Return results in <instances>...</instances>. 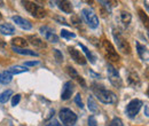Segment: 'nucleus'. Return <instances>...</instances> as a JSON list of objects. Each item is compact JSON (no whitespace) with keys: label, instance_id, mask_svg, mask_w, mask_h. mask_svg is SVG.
Instances as JSON below:
<instances>
[{"label":"nucleus","instance_id":"f257e3e1","mask_svg":"<svg viewBox=\"0 0 149 126\" xmlns=\"http://www.w3.org/2000/svg\"><path fill=\"white\" fill-rule=\"evenodd\" d=\"M91 88H92V92L94 93V95L102 103H104V104H115L117 102L116 94L111 90L104 88L103 86H100L97 84H93Z\"/></svg>","mask_w":149,"mask_h":126},{"label":"nucleus","instance_id":"f03ea898","mask_svg":"<svg viewBox=\"0 0 149 126\" xmlns=\"http://www.w3.org/2000/svg\"><path fill=\"white\" fill-rule=\"evenodd\" d=\"M112 37H113V40H115V42L117 45V48L124 54H130L131 46L129 44V41L126 40V38L123 36L117 29H112Z\"/></svg>","mask_w":149,"mask_h":126},{"label":"nucleus","instance_id":"7ed1b4c3","mask_svg":"<svg viewBox=\"0 0 149 126\" xmlns=\"http://www.w3.org/2000/svg\"><path fill=\"white\" fill-rule=\"evenodd\" d=\"M101 48H102V52H103L104 56L107 57V60H109L111 62H118L120 60L118 53L116 52L115 47L112 46V44L109 40L102 39V41H101Z\"/></svg>","mask_w":149,"mask_h":126},{"label":"nucleus","instance_id":"20e7f679","mask_svg":"<svg viewBox=\"0 0 149 126\" xmlns=\"http://www.w3.org/2000/svg\"><path fill=\"white\" fill-rule=\"evenodd\" d=\"M22 3H23V6H24V8L36 18L46 17V14H47L46 9H45L44 7L37 5L36 2H32V1H22Z\"/></svg>","mask_w":149,"mask_h":126},{"label":"nucleus","instance_id":"39448f33","mask_svg":"<svg viewBox=\"0 0 149 126\" xmlns=\"http://www.w3.org/2000/svg\"><path fill=\"white\" fill-rule=\"evenodd\" d=\"M81 17L91 29H96L99 26V18L91 8H84L81 10Z\"/></svg>","mask_w":149,"mask_h":126},{"label":"nucleus","instance_id":"423d86ee","mask_svg":"<svg viewBox=\"0 0 149 126\" xmlns=\"http://www.w3.org/2000/svg\"><path fill=\"white\" fill-rule=\"evenodd\" d=\"M58 117L62 120V123L65 124L67 126H74L77 122V115L69 108L61 109L60 113H58Z\"/></svg>","mask_w":149,"mask_h":126},{"label":"nucleus","instance_id":"0eeeda50","mask_svg":"<svg viewBox=\"0 0 149 126\" xmlns=\"http://www.w3.org/2000/svg\"><path fill=\"white\" fill-rule=\"evenodd\" d=\"M107 72H108V78H109L110 83L115 87L120 88L123 86V80L119 76V72L117 71V69L113 65H111L110 63H108L107 64Z\"/></svg>","mask_w":149,"mask_h":126},{"label":"nucleus","instance_id":"6e6552de","mask_svg":"<svg viewBox=\"0 0 149 126\" xmlns=\"http://www.w3.org/2000/svg\"><path fill=\"white\" fill-rule=\"evenodd\" d=\"M142 107V101L139 100V99H134L129 102V104L126 106V115L130 117V118H134L138 112L140 111V109Z\"/></svg>","mask_w":149,"mask_h":126},{"label":"nucleus","instance_id":"1a4fd4ad","mask_svg":"<svg viewBox=\"0 0 149 126\" xmlns=\"http://www.w3.org/2000/svg\"><path fill=\"white\" fill-rule=\"evenodd\" d=\"M39 31H40V33H41L42 36L46 38V40H48V41H51V42H53V44L58 42V37L56 36L54 30H52L51 28H48V26H46V25H45V26H40Z\"/></svg>","mask_w":149,"mask_h":126},{"label":"nucleus","instance_id":"9d476101","mask_svg":"<svg viewBox=\"0 0 149 126\" xmlns=\"http://www.w3.org/2000/svg\"><path fill=\"white\" fill-rule=\"evenodd\" d=\"M68 52H69L71 58L74 60L76 63H78V64H80V65H85V64H86V58H85V56L81 54L79 51H77L74 47L69 46V47H68Z\"/></svg>","mask_w":149,"mask_h":126},{"label":"nucleus","instance_id":"9b49d317","mask_svg":"<svg viewBox=\"0 0 149 126\" xmlns=\"http://www.w3.org/2000/svg\"><path fill=\"white\" fill-rule=\"evenodd\" d=\"M74 84H72V81H67V83H64V85H63V88H62V93H61V99L62 100H69L70 97H71V95H72V93H74Z\"/></svg>","mask_w":149,"mask_h":126},{"label":"nucleus","instance_id":"f8f14e48","mask_svg":"<svg viewBox=\"0 0 149 126\" xmlns=\"http://www.w3.org/2000/svg\"><path fill=\"white\" fill-rule=\"evenodd\" d=\"M127 83L132 87H139L141 85V80L139 78V74L132 69L127 71Z\"/></svg>","mask_w":149,"mask_h":126},{"label":"nucleus","instance_id":"ddd939ff","mask_svg":"<svg viewBox=\"0 0 149 126\" xmlns=\"http://www.w3.org/2000/svg\"><path fill=\"white\" fill-rule=\"evenodd\" d=\"M67 70H68V73H69V76L76 80L79 85H81L83 87H86V83H85V80H84V78L78 73V72L76 71V69L72 68V67H67Z\"/></svg>","mask_w":149,"mask_h":126},{"label":"nucleus","instance_id":"4468645a","mask_svg":"<svg viewBox=\"0 0 149 126\" xmlns=\"http://www.w3.org/2000/svg\"><path fill=\"white\" fill-rule=\"evenodd\" d=\"M13 21L19 25V28H22L23 30H31L32 29V24L30 23V21L21 17V16H17V15L13 16Z\"/></svg>","mask_w":149,"mask_h":126},{"label":"nucleus","instance_id":"2eb2a0df","mask_svg":"<svg viewBox=\"0 0 149 126\" xmlns=\"http://www.w3.org/2000/svg\"><path fill=\"white\" fill-rule=\"evenodd\" d=\"M26 40H28L31 45H33L35 47L40 48V49H44V48H46V47H47V44H46L42 39H40V38L37 37V36H28Z\"/></svg>","mask_w":149,"mask_h":126},{"label":"nucleus","instance_id":"dca6fc26","mask_svg":"<svg viewBox=\"0 0 149 126\" xmlns=\"http://www.w3.org/2000/svg\"><path fill=\"white\" fill-rule=\"evenodd\" d=\"M135 45H136V52H138L139 56L141 57V60L148 61V49H147V47L145 45H141L139 41H136Z\"/></svg>","mask_w":149,"mask_h":126},{"label":"nucleus","instance_id":"f3484780","mask_svg":"<svg viewBox=\"0 0 149 126\" xmlns=\"http://www.w3.org/2000/svg\"><path fill=\"white\" fill-rule=\"evenodd\" d=\"M119 19H120L122 24H123L125 28H127V26L130 25L131 21H132V16H131V14L129 13V12L122 10L120 14H119Z\"/></svg>","mask_w":149,"mask_h":126},{"label":"nucleus","instance_id":"a211bd4d","mask_svg":"<svg viewBox=\"0 0 149 126\" xmlns=\"http://www.w3.org/2000/svg\"><path fill=\"white\" fill-rule=\"evenodd\" d=\"M10 42H12V46L15 47V48H24L28 45V41L24 38H21V37L13 38Z\"/></svg>","mask_w":149,"mask_h":126},{"label":"nucleus","instance_id":"6ab92c4d","mask_svg":"<svg viewBox=\"0 0 149 126\" xmlns=\"http://www.w3.org/2000/svg\"><path fill=\"white\" fill-rule=\"evenodd\" d=\"M0 32L2 35H7V36H10L15 32V28L12 25V24H8V23H5V24H1L0 25Z\"/></svg>","mask_w":149,"mask_h":126},{"label":"nucleus","instance_id":"aec40b11","mask_svg":"<svg viewBox=\"0 0 149 126\" xmlns=\"http://www.w3.org/2000/svg\"><path fill=\"white\" fill-rule=\"evenodd\" d=\"M58 5V8L62 10V12H64V13H67V14H70L71 12H72V5H71V2L70 1H58L57 2Z\"/></svg>","mask_w":149,"mask_h":126},{"label":"nucleus","instance_id":"412c9836","mask_svg":"<svg viewBox=\"0 0 149 126\" xmlns=\"http://www.w3.org/2000/svg\"><path fill=\"white\" fill-rule=\"evenodd\" d=\"M79 47L83 49V52H84V54L86 55V57L85 58H87V60H90V62L91 63H95V60H96V56L85 46V45H83V44H79Z\"/></svg>","mask_w":149,"mask_h":126},{"label":"nucleus","instance_id":"4be33fe9","mask_svg":"<svg viewBox=\"0 0 149 126\" xmlns=\"http://www.w3.org/2000/svg\"><path fill=\"white\" fill-rule=\"evenodd\" d=\"M13 51H14L15 53L21 54V55H28V56H39V54H38L37 52L31 51V49H28V48H15V47H13Z\"/></svg>","mask_w":149,"mask_h":126},{"label":"nucleus","instance_id":"5701e85b","mask_svg":"<svg viewBox=\"0 0 149 126\" xmlns=\"http://www.w3.org/2000/svg\"><path fill=\"white\" fill-rule=\"evenodd\" d=\"M7 71L13 76V74H19V73H23V72H28L29 69H26L25 67H21V65H13Z\"/></svg>","mask_w":149,"mask_h":126},{"label":"nucleus","instance_id":"b1692460","mask_svg":"<svg viewBox=\"0 0 149 126\" xmlns=\"http://www.w3.org/2000/svg\"><path fill=\"white\" fill-rule=\"evenodd\" d=\"M12 79H13V76L8 71L0 72V84H3V85L9 84L12 81Z\"/></svg>","mask_w":149,"mask_h":126},{"label":"nucleus","instance_id":"393cba45","mask_svg":"<svg viewBox=\"0 0 149 126\" xmlns=\"http://www.w3.org/2000/svg\"><path fill=\"white\" fill-rule=\"evenodd\" d=\"M87 107H88V110L93 113H96L99 111V107H97V103L95 102V100L93 99V96H90L88 100H87Z\"/></svg>","mask_w":149,"mask_h":126},{"label":"nucleus","instance_id":"a878e982","mask_svg":"<svg viewBox=\"0 0 149 126\" xmlns=\"http://www.w3.org/2000/svg\"><path fill=\"white\" fill-rule=\"evenodd\" d=\"M12 95H13V90H12L2 92V93L0 94V102H1V103H6V102L9 100V97H10Z\"/></svg>","mask_w":149,"mask_h":126},{"label":"nucleus","instance_id":"bb28decb","mask_svg":"<svg viewBox=\"0 0 149 126\" xmlns=\"http://www.w3.org/2000/svg\"><path fill=\"white\" fill-rule=\"evenodd\" d=\"M61 37L62 38H65V39H71V38H74L76 35L72 33V32L67 31V30H61Z\"/></svg>","mask_w":149,"mask_h":126},{"label":"nucleus","instance_id":"cd10ccee","mask_svg":"<svg viewBox=\"0 0 149 126\" xmlns=\"http://www.w3.org/2000/svg\"><path fill=\"white\" fill-rule=\"evenodd\" d=\"M53 53H54V56H55L56 62L57 63H61L63 61V55H62V53L58 49H53Z\"/></svg>","mask_w":149,"mask_h":126},{"label":"nucleus","instance_id":"c85d7f7f","mask_svg":"<svg viewBox=\"0 0 149 126\" xmlns=\"http://www.w3.org/2000/svg\"><path fill=\"white\" fill-rule=\"evenodd\" d=\"M139 16L141 17L142 22H143V24L146 25V28H148V17H147V15L145 14V12H143V10L139 9Z\"/></svg>","mask_w":149,"mask_h":126},{"label":"nucleus","instance_id":"c756f323","mask_svg":"<svg viewBox=\"0 0 149 126\" xmlns=\"http://www.w3.org/2000/svg\"><path fill=\"white\" fill-rule=\"evenodd\" d=\"M108 126H124V124H123V122H122V119L120 118H113L111 122H110V124Z\"/></svg>","mask_w":149,"mask_h":126},{"label":"nucleus","instance_id":"7c9ffc66","mask_svg":"<svg viewBox=\"0 0 149 126\" xmlns=\"http://www.w3.org/2000/svg\"><path fill=\"white\" fill-rule=\"evenodd\" d=\"M54 19L57 21L60 24H63V25H67V26H70V24L67 22V19L64 17H61V16H54Z\"/></svg>","mask_w":149,"mask_h":126},{"label":"nucleus","instance_id":"2f4dec72","mask_svg":"<svg viewBox=\"0 0 149 126\" xmlns=\"http://www.w3.org/2000/svg\"><path fill=\"white\" fill-rule=\"evenodd\" d=\"M21 101V95L19 94H16L15 96H13V100H12V106L13 107H16Z\"/></svg>","mask_w":149,"mask_h":126},{"label":"nucleus","instance_id":"473e14b6","mask_svg":"<svg viewBox=\"0 0 149 126\" xmlns=\"http://www.w3.org/2000/svg\"><path fill=\"white\" fill-rule=\"evenodd\" d=\"M74 102H76V104H77L79 108H83V107H84L83 101H81V97H80V94H77V95H76V97H74Z\"/></svg>","mask_w":149,"mask_h":126},{"label":"nucleus","instance_id":"72a5a7b5","mask_svg":"<svg viewBox=\"0 0 149 126\" xmlns=\"http://www.w3.org/2000/svg\"><path fill=\"white\" fill-rule=\"evenodd\" d=\"M71 23H72L74 25H76L77 28H79V25L81 24V21L79 19L78 16H76V15H74V16H72V18H71Z\"/></svg>","mask_w":149,"mask_h":126},{"label":"nucleus","instance_id":"f704fd0d","mask_svg":"<svg viewBox=\"0 0 149 126\" xmlns=\"http://www.w3.org/2000/svg\"><path fill=\"white\" fill-rule=\"evenodd\" d=\"M37 64H39L38 61H26V62H24L25 68H26V67H33V65H37Z\"/></svg>","mask_w":149,"mask_h":126},{"label":"nucleus","instance_id":"c9c22d12","mask_svg":"<svg viewBox=\"0 0 149 126\" xmlns=\"http://www.w3.org/2000/svg\"><path fill=\"white\" fill-rule=\"evenodd\" d=\"M88 125L90 126H97V123H96V119L94 116H91L88 118Z\"/></svg>","mask_w":149,"mask_h":126},{"label":"nucleus","instance_id":"e433bc0d","mask_svg":"<svg viewBox=\"0 0 149 126\" xmlns=\"http://www.w3.org/2000/svg\"><path fill=\"white\" fill-rule=\"evenodd\" d=\"M46 126H61V124H58L56 120H52V122H49Z\"/></svg>","mask_w":149,"mask_h":126},{"label":"nucleus","instance_id":"4c0bfd02","mask_svg":"<svg viewBox=\"0 0 149 126\" xmlns=\"http://www.w3.org/2000/svg\"><path fill=\"white\" fill-rule=\"evenodd\" d=\"M145 115H146L147 117L149 116V115H148V106H147V104L145 106Z\"/></svg>","mask_w":149,"mask_h":126},{"label":"nucleus","instance_id":"58836bf2","mask_svg":"<svg viewBox=\"0 0 149 126\" xmlns=\"http://www.w3.org/2000/svg\"><path fill=\"white\" fill-rule=\"evenodd\" d=\"M1 18H2V15H1V13H0V19H1Z\"/></svg>","mask_w":149,"mask_h":126}]
</instances>
